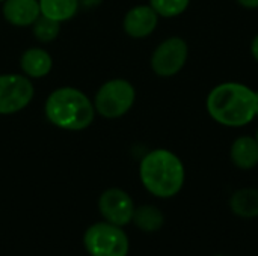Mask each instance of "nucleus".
I'll return each mask as SVG.
<instances>
[{"label":"nucleus","mask_w":258,"mask_h":256,"mask_svg":"<svg viewBox=\"0 0 258 256\" xmlns=\"http://www.w3.org/2000/svg\"><path fill=\"white\" fill-rule=\"evenodd\" d=\"M258 92L245 83L224 81L216 84L206 98L209 116L219 125L242 128L257 115Z\"/></svg>","instance_id":"obj_1"},{"label":"nucleus","mask_w":258,"mask_h":256,"mask_svg":"<svg viewBox=\"0 0 258 256\" xmlns=\"http://www.w3.org/2000/svg\"><path fill=\"white\" fill-rule=\"evenodd\" d=\"M139 180L150 195L171 199L181 192L186 181V169L175 152L157 148L141 160Z\"/></svg>","instance_id":"obj_2"},{"label":"nucleus","mask_w":258,"mask_h":256,"mask_svg":"<svg viewBox=\"0 0 258 256\" xmlns=\"http://www.w3.org/2000/svg\"><path fill=\"white\" fill-rule=\"evenodd\" d=\"M44 112L50 124L67 131L86 130L95 118L92 100L73 86L54 89L45 101Z\"/></svg>","instance_id":"obj_3"},{"label":"nucleus","mask_w":258,"mask_h":256,"mask_svg":"<svg viewBox=\"0 0 258 256\" xmlns=\"http://www.w3.org/2000/svg\"><path fill=\"white\" fill-rule=\"evenodd\" d=\"M136 101V89L125 78H112L100 86L92 103L95 113L106 119L127 115Z\"/></svg>","instance_id":"obj_4"},{"label":"nucleus","mask_w":258,"mask_h":256,"mask_svg":"<svg viewBox=\"0 0 258 256\" xmlns=\"http://www.w3.org/2000/svg\"><path fill=\"white\" fill-rule=\"evenodd\" d=\"M83 246L89 256H127L130 241L122 228L97 222L91 225L83 235Z\"/></svg>","instance_id":"obj_5"},{"label":"nucleus","mask_w":258,"mask_h":256,"mask_svg":"<svg viewBox=\"0 0 258 256\" xmlns=\"http://www.w3.org/2000/svg\"><path fill=\"white\" fill-rule=\"evenodd\" d=\"M187 57V42L181 36H169L154 48L150 59V66L157 77L169 78L177 75L184 68Z\"/></svg>","instance_id":"obj_6"},{"label":"nucleus","mask_w":258,"mask_h":256,"mask_svg":"<svg viewBox=\"0 0 258 256\" xmlns=\"http://www.w3.org/2000/svg\"><path fill=\"white\" fill-rule=\"evenodd\" d=\"M33 95V83L24 74H0V115H14L24 110Z\"/></svg>","instance_id":"obj_7"},{"label":"nucleus","mask_w":258,"mask_h":256,"mask_svg":"<svg viewBox=\"0 0 258 256\" xmlns=\"http://www.w3.org/2000/svg\"><path fill=\"white\" fill-rule=\"evenodd\" d=\"M135 202L132 196L122 189H107L98 199V210L104 222L124 228L132 223L135 213Z\"/></svg>","instance_id":"obj_8"},{"label":"nucleus","mask_w":258,"mask_h":256,"mask_svg":"<svg viewBox=\"0 0 258 256\" xmlns=\"http://www.w3.org/2000/svg\"><path fill=\"white\" fill-rule=\"evenodd\" d=\"M159 18V14L150 5H138L124 15L122 29L130 38L144 39L157 29Z\"/></svg>","instance_id":"obj_9"},{"label":"nucleus","mask_w":258,"mask_h":256,"mask_svg":"<svg viewBox=\"0 0 258 256\" xmlns=\"http://www.w3.org/2000/svg\"><path fill=\"white\" fill-rule=\"evenodd\" d=\"M2 12L5 20L15 27H30L41 15L38 0H5Z\"/></svg>","instance_id":"obj_10"},{"label":"nucleus","mask_w":258,"mask_h":256,"mask_svg":"<svg viewBox=\"0 0 258 256\" xmlns=\"http://www.w3.org/2000/svg\"><path fill=\"white\" fill-rule=\"evenodd\" d=\"M20 68L21 72L30 80L42 78L50 74L53 68V57L47 50L41 47H30L21 54Z\"/></svg>","instance_id":"obj_11"},{"label":"nucleus","mask_w":258,"mask_h":256,"mask_svg":"<svg viewBox=\"0 0 258 256\" xmlns=\"http://www.w3.org/2000/svg\"><path fill=\"white\" fill-rule=\"evenodd\" d=\"M230 160L240 170H252L258 166V142L252 136L237 137L230 148Z\"/></svg>","instance_id":"obj_12"},{"label":"nucleus","mask_w":258,"mask_h":256,"mask_svg":"<svg viewBox=\"0 0 258 256\" xmlns=\"http://www.w3.org/2000/svg\"><path fill=\"white\" fill-rule=\"evenodd\" d=\"M230 210L240 219H257L258 189L243 187L236 190L230 198Z\"/></svg>","instance_id":"obj_13"},{"label":"nucleus","mask_w":258,"mask_h":256,"mask_svg":"<svg viewBox=\"0 0 258 256\" xmlns=\"http://www.w3.org/2000/svg\"><path fill=\"white\" fill-rule=\"evenodd\" d=\"M132 222L142 232H157L165 225V214L156 205H141L135 208Z\"/></svg>","instance_id":"obj_14"},{"label":"nucleus","mask_w":258,"mask_h":256,"mask_svg":"<svg viewBox=\"0 0 258 256\" xmlns=\"http://www.w3.org/2000/svg\"><path fill=\"white\" fill-rule=\"evenodd\" d=\"M41 15L59 23L71 20L80 9L79 0H38Z\"/></svg>","instance_id":"obj_15"},{"label":"nucleus","mask_w":258,"mask_h":256,"mask_svg":"<svg viewBox=\"0 0 258 256\" xmlns=\"http://www.w3.org/2000/svg\"><path fill=\"white\" fill-rule=\"evenodd\" d=\"M60 24L62 23H59L56 20L39 15V18L30 27H32L35 38L39 42H53L60 33Z\"/></svg>","instance_id":"obj_16"},{"label":"nucleus","mask_w":258,"mask_h":256,"mask_svg":"<svg viewBox=\"0 0 258 256\" xmlns=\"http://www.w3.org/2000/svg\"><path fill=\"white\" fill-rule=\"evenodd\" d=\"M162 18H175L186 12L190 0H150L148 3Z\"/></svg>","instance_id":"obj_17"},{"label":"nucleus","mask_w":258,"mask_h":256,"mask_svg":"<svg viewBox=\"0 0 258 256\" xmlns=\"http://www.w3.org/2000/svg\"><path fill=\"white\" fill-rule=\"evenodd\" d=\"M80 2V8L83 9H94L97 6H100L104 0H79Z\"/></svg>","instance_id":"obj_18"},{"label":"nucleus","mask_w":258,"mask_h":256,"mask_svg":"<svg viewBox=\"0 0 258 256\" xmlns=\"http://www.w3.org/2000/svg\"><path fill=\"white\" fill-rule=\"evenodd\" d=\"M245 9H258V0H236Z\"/></svg>","instance_id":"obj_19"},{"label":"nucleus","mask_w":258,"mask_h":256,"mask_svg":"<svg viewBox=\"0 0 258 256\" xmlns=\"http://www.w3.org/2000/svg\"><path fill=\"white\" fill-rule=\"evenodd\" d=\"M251 56L254 57V60L258 63V33L251 41Z\"/></svg>","instance_id":"obj_20"},{"label":"nucleus","mask_w":258,"mask_h":256,"mask_svg":"<svg viewBox=\"0 0 258 256\" xmlns=\"http://www.w3.org/2000/svg\"><path fill=\"white\" fill-rule=\"evenodd\" d=\"M255 139H257V142H258V128H257V133H255V136H254Z\"/></svg>","instance_id":"obj_21"},{"label":"nucleus","mask_w":258,"mask_h":256,"mask_svg":"<svg viewBox=\"0 0 258 256\" xmlns=\"http://www.w3.org/2000/svg\"><path fill=\"white\" fill-rule=\"evenodd\" d=\"M255 118H258V103H257V115H255Z\"/></svg>","instance_id":"obj_22"},{"label":"nucleus","mask_w":258,"mask_h":256,"mask_svg":"<svg viewBox=\"0 0 258 256\" xmlns=\"http://www.w3.org/2000/svg\"><path fill=\"white\" fill-rule=\"evenodd\" d=\"M3 2H5V0H0V3H3Z\"/></svg>","instance_id":"obj_23"},{"label":"nucleus","mask_w":258,"mask_h":256,"mask_svg":"<svg viewBox=\"0 0 258 256\" xmlns=\"http://www.w3.org/2000/svg\"><path fill=\"white\" fill-rule=\"evenodd\" d=\"M216 256H225V255H216Z\"/></svg>","instance_id":"obj_24"}]
</instances>
